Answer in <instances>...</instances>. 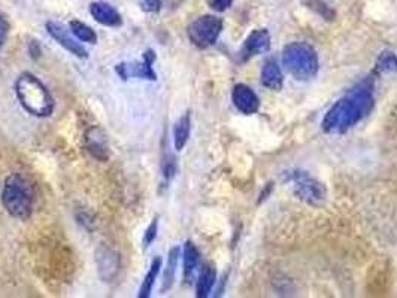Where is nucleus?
<instances>
[{"label":"nucleus","mask_w":397,"mask_h":298,"mask_svg":"<svg viewBox=\"0 0 397 298\" xmlns=\"http://www.w3.org/2000/svg\"><path fill=\"white\" fill-rule=\"evenodd\" d=\"M376 71L379 73H393L397 71V55L393 51H384L376 60Z\"/></svg>","instance_id":"21"},{"label":"nucleus","mask_w":397,"mask_h":298,"mask_svg":"<svg viewBox=\"0 0 397 298\" xmlns=\"http://www.w3.org/2000/svg\"><path fill=\"white\" fill-rule=\"evenodd\" d=\"M155 62V53L152 49H148L142 55V62H132V63H120L115 67V72L126 81L128 78H139L155 81L157 75L152 69V63Z\"/></svg>","instance_id":"7"},{"label":"nucleus","mask_w":397,"mask_h":298,"mask_svg":"<svg viewBox=\"0 0 397 298\" xmlns=\"http://www.w3.org/2000/svg\"><path fill=\"white\" fill-rule=\"evenodd\" d=\"M198 261H201V253L192 242H187L184 246V279L187 284L193 280L198 267Z\"/></svg>","instance_id":"15"},{"label":"nucleus","mask_w":397,"mask_h":298,"mask_svg":"<svg viewBox=\"0 0 397 298\" xmlns=\"http://www.w3.org/2000/svg\"><path fill=\"white\" fill-rule=\"evenodd\" d=\"M223 30L221 18L215 15H202L188 25V38L197 48L205 49L217 42Z\"/></svg>","instance_id":"5"},{"label":"nucleus","mask_w":397,"mask_h":298,"mask_svg":"<svg viewBox=\"0 0 397 298\" xmlns=\"http://www.w3.org/2000/svg\"><path fill=\"white\" fill-rule=\"evenodd\" d=\"M85 143H87V149L91 152L93 157H96L100 161L108 160V145L105 134L102 130L93 127L85 134Z\"/></svg>","instance_id":"13"},{"label":"nucleus","mask_w":397,"mask_h":298,"mask_svg":"<svg viewBox=\"0 0 397 298\" xmlns=\"http://www.w3.org/2000/svg\"><path fill=\"white\" fill-rule=\"evenodd\" d=\"M208 2H209V6L212 8L214 11L224 12V11H227L229 8L231 6L233 0H208Z\"/></svg>","instance_id":"24"},{"label":"nucleus","mask_w":397,"mask_h":298,"mask_svg":"<svg viewBox=\"0 0 397 298\" xmlns=\"http://www.w3.org/2000/svg\"><path fill=\"white\" fill-rule=\"evenodd\" d=\"M160 269H161V258L157 257L152 261L150 271L146 273L145 279L142 280V285H141L139 294H137V297H139V298H148L151 295L152 288H154V282H155V279H157V276L160 273Z\"/></svg>","instance_id":"19"},{"label":"nucleus","mask_w":397,"mask_h":298,"mask_svg":"<svg viewBox=\"0 0 397 298\" xmlns=\"http://www.w3.org/2000/svg\"><path fill=\"white\" fill-rule=\"evenodd\" d=\"M8 33H10V23H8L5 16L0 14V48H2V45L5 44Z\"/></svg>","instance_id":"25"},{"label":"nucleus","mask_w":397,"mask_h":298,"mask_svg":"<svg viewBox=\"0 0 397 298\" xmlns=\"http://www.w3.org/2000/svg\"><path fill=\"white\" fill-rule=\"evenodd\" d=\"M290 177L295 182V194L302 201L310 204V206H320L326 200L327 193L323 184L315 181L308 173L297 172L293 173Z\"/></svg>","instance_id":"6"},{"label":"nucleus","mask_w":397,"mask_h":298,"mask_svg":"<svg viewBox=\"0 0 397 298\" xmlns=\"http://www.w3.org/2000/svg\"><path fill=\"white\" fill-rule=\"evenodd\" d=\"M190 132H192V118H190V114H185L178 119L174 129V143L177 151L184 149L190 138Z\"/></svg>","instance_id":"17"},{"label":"nucleus","mask_w":397,"mask_h":298,"mask_svg":"<svg viewBox=\"0 0 397 298\" xmlns=\"http://www.w3.org/2000/svg\"><path fill=\"white\" fill-rule=\"evenodd\" d=\"M372 82L369 79L351 88L329 109L323 119V130L330 134H342L361 121L374 109Z\"/></svg>","instance_id":"1"},{"label":"nucleus","mask_w":397,"mask_h":298,"mask_svg":"<svg viewBox=\"0 0 397 298\" xmlns=\"http://www.w3.org/2000/svg\"><path fill=\"white\" fill-rule=\"evenodd\" d=\"M2 203L11 216L21 221L27 219L33 209V193L30 184L19 175L8 176L3 185Z\"/></svg>","instance_id":"4"},{"label":"nucleus","mask_w":397,"mask_h":298,"mask_svg":"<svg viewBox=\"0 0 397 298\" xmlns=\"http://www.w3.org/2000/svg\"><path fill=\"white\" fill-rule=\"evenodd\" d=\"M231 100L239 112H242L245 115L256 114L258 110V106H260L257 95L245 84H238L236 87L233 88Z\"/></svg>","instance_id":"9"},{"label":"nucleus","mask_w":397,"mask_h":298,"mask_svg":"<svg viewBox=\"0 0 397 298\" xmlns=\"http://www.w3.org/2000/svg\"><path fill=\"white\" fill-rule=\"evenodd\" d=\"M157 232H159V219L154 218L152 223L150 224V227L146 228V232L144 234V246L145 248H148V246L157 238Z\"/></svg>","instance_id":"22"},{"label":"nucleus","mask_w":397,"mask_h":298,"mask_svg":"<svg viewBox=\"0 0 397 298\" xmlns=\"http://www.w3.org/2000/svg\"><path fill=\"white\" fill-rule=\"evenodd\" d=\"M178 260H179V248L175 246L169 251V258H168V266L165 271V280H163V286H161V293H166L174 285L175 275H177V269H178Z\"/></svg>","instance_id":"18"},{"label":"nucleus","mask_w":397,"mask_h":298,"mask_svg":"<svg viewBox=\"0 0 397 298\" xmlns=\"http://www.w3.org/2000/svg\"><path fill=\"white\" fill-rule=\"evenodd\" d=\"M215 280H217V273H215V269L211 266H205L203 270L198 275L197 284H196V295L197 298H206L215 285Z\"/></svg>","instance_id":"16"},{"label":"nucleus","mask_w":397,"mask_h":298,"mask_svg":"<svg viewBox=\"0 0 397 298\" xmlns=\"http://www.w3.org/2000/svg\"><path fill=\"white\" fill-rule=\"evenodd\" d=\"M262 84L264 87L271 88V90H281L284 78H282V72L280 69L278 63L275 62L273 58H269L264 63L263 69H262Z\"/></svg>","instance_id":"14"},{"label":"nucleus","mask_w":397,"mask_h":298,"mask_svg":"<svg viewBox=\"0 0 397 298\" xmlns=\"http://www.w3.org/2000/svg\"><path fill=\"white\" fill-rule=\"evenodd\" d=\"M90 14L99 24L106 25V27H120L123 24L122 15L106 2H93L90 5Z\"/></svg>","instance_id":"12"},{"label":"nucleus","mask_w":397,"mask_h":298,"mask_svg":"<svg viewBox=\"0 0 397 298\" xmlns=\"http://www.w3.org/2000/svg\"><path fill=\"white\" fill-rule=\"evenodd\" d=\"M69 27H71L72 35L78 39V40H82V42H87V44H96L98 42V35L96 32H94L90 25H87L85 23L81 21H71L69 24Z\"/></svg>","instance_id":"20"},{"label":"nucleus","mask_w":397,"mask_h":298,"mask_svg":"<svg viewBox=\"0 0 397 298\" xmlns=\"http://www.w3.org/2000/svg\"><path fill=\"white\" fill-rule=\"evenodd\" d=\"M15 95L20 100V105L34 116L45 118L53 114L54 99L48 88L36 76L32 73H23L15 82Z\"/></svg>","instance_id":"2"},{"label":"nucleus","mask_w":397,"mask_h":298,"mask_svg":"<svg viewBox=\"0 0 397 298\" xmlns=\"http://www.w3.org/2000/svg\"><path fill=\"white\" fill-rule=\"evenodd\" d=\"M269 48H271L269 32L264 30V29H258V30H254L251 35L247 38L245 44H244V49H242V57H244V60H248L249 57H253V55L267 53Z\"/></svg>","instance_id":"11"},{"label":"nucleus","mask_w":397,"mask_h":298,"mask_svg":"<svg viewBox=\"0 0 397 298\" xmlns=\"http://www.w3.org/2000/svg\"><path fill=\"white\" fill-rule=\"evenodd\" d=\"M141 8L145 12H159L161 10V0H141Z\"/></svg>","instance_id":"23"},{"label":"nucleus","mask_w":397,"mask_h":298,"mask_svg":"<svg viewBox=\"0 0 397 298\" xmlns=\"http://www.w3.org/2000/svg\"><path fill=\"white\" fill-rule=\"evenodd\" d=\"M282 63L297 81H308L318 72V55L313 45L306 42H293L282 51Z\"/></svg>","instance_id":"3"},{"label":"nucleus","mask_w":397,"mask_h":298,"mask_svg":"<svg viewBox=\"0 0 397 298\" xmlns=\"http://www.w3.org/2000/svg\"><path fill=\"white\" fill-rule=\"evenodd\" d=\"M96 262L100 277L105 280V282H112L120 270V255L112 249L102 246L96 252Z\"/></svg>","instance_id":"10"},{"label":"nucleus","mask_w":397,"mask_h":298,"mask_svg":"<svg viewBox=\"0 0 397 298\" xmlns=\"http://www.w3.org/2000/svg\"><path fill=\"white\" fill-rule=\"evenodd\" d=\"M47 30L57 44L62 45L67 53H71L72 55L78 58H87L89 53L80 42H76L75 38L71 36V32H69L63 24L56 23V21H48L47 23Z\"/></svg>","instance_id":"8"}]
</instances>
